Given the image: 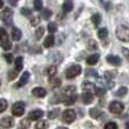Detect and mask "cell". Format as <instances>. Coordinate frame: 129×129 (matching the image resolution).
Returning <instances> with one entry per match:
<instances>
[{"label":"cell","mask_w":129,"mask_h":129,"mask_svg":"<svg viewBox=\"0 0 129 129\" xmlns=\"http://www.w3.org/2000/svg\"><path fill=\"white\" fill-rule=\"evenodd\" d=\"M14 123H15V121H14L13 117H5V118H2L1 120H0V126L6 129L11 128L14 126Z\"/></svg>","instance_id":"ba28073f"},{"label":"cell","mask_w":129,"mask_h":129,"mask_svg":"<svg viewBox=\"0 0 129 129\" xmlns=\"http://www.w3.org/2000/svg\"><path fill=\"white\" fill-rule=\"evenodd\" d=\"M15 69L18 73L23 69V58L22 57H17V58L15 59Z\"/></svg>","instance_id":"d6986e66"},{"label":"cell","mask_w":129,"mask_h":129,"mask_svg":"<svg viewBox=\"0 0 129 129\" xmlns=\"http://www.w3.org/2000/svg\"><path fill=\"white\" fill-rule=\"evenodd\" d=\"M89 116L93 119H99L103 116V112L101 111L100 109H96V108H93V109L89 110Z\"/></svg>","instance_id":"9a60e30c"},{"label":"cell","mask_w":129,"mask_h":129,"mask_svg":"<svg viewBox=\"0 0 129 129\" xmlns=\"http://www.w3.org/2000/svg\"><path fill=\"white\" fill-rule=\"evenodd\" d=\"M28 79H29V73H28V71H24V74L22 75L20 79L18 80V83H17V84H16L14 87H16V88H20V87H23L24 85L27 84Z\"/></svg>","instance_id":"9c48e42d"},{"label":"cell","mask_w":129,"mask_h":129,"mask_svg":"<svg viewBox=\"0 0 129 129\" xmlns=\"http://www.w3.org/2000/svg\"><path fill=\"white\" fill-rule=\"evenodd\" d=\"M121 51H122V53H123V56H125L126 60L129 62V49H127V48H122V49H121Z\"/></svg>","instance_id":"b9f144b4"},{"label":"cell","mask_w":129,"mask_h":129,"mask_svg":"<svg viewBox=\"0 0 129 129\" xmlns=\"http://www.w3.org/2000/svg\"><path fill=\"white\" fill-rule=\"evenodd\" d=\"M99 59H100V54H98V53L91 54L89 57H87V59H86V63H87V64H89V66H94V64L98 63Z\"/></svg>","instance_id":"5bb4252c"},{"label":"cell","mask_w":129,"mask_h":129,"mask_svg":"<svg viewBox=\"0 0 129 129\" xmlns=\"http://www.w3.org/2000/svg\"><path fill=\"white\" fill-rule=\"evenodd\" d=\"M116 34H117V38L119 39L120 41L122 42H129V28L125 25H120V26L117 27V31H116Z\"/></svg>","instance_id":"6da1fadb"},{"label":"cell","mask_w":129,"mask_h":129,"mask_svg":"<svg viewBox=\"0 0 129 129\" xmlns=\"http://www.w3.org/2000/svg\"><path fill=\"white\" fill-rule=\"evenodd\" d=\"M18 76V71L16 70V69H14V70H10L8 74V79L9 80H14L16 77Z\"/></svg>","instance_id":"d590c367"},{"label":"cell","mask_w":129,"mask_h":129,"mask_svg":"<svg viewBox=\"0 0 129 129\" xmlns=\"http://www.w3.org/2000/svg\"><path fill=\"white\" fill-rule=\"evenodd\" d=\"M94 100V95L91 92H84L82 94V101L84 104H91Z\"/></svg>","instance_id":"7c38bea8"},{"label":"cell","mask_w":129,"mask_h":129,"mask_svg":"<svg viewBox=\"0 0 129 129\" xmlns=\"http://www.w3.org/2000/svg\"><path fill=\"white\" fill-rule=\"evenodd\" d=\"M7 107H8V103H7L6 100H4V99H0V113L4 111H6Z\"/></svg>","instance_id":"836d02e7"},{"label":"cell","mask_w":129,"mask_h":129,"mask_svg":"<svg viewBox=\"0 0 129 129\" xmlns=\"http://www.w3.org/2000/svg\"><path fill=\"white\" fill-rule=\"evenodd\" d=\"M43 34H44V28H43L42 26H40L35 31V38H36V40H40V39L43 36Z\"/></svg>","instance_id":"1f68e13d"},{"label":"cell","mask_w":129,"mask_h":129,"mask_svg":"<svg viewBox=\"0 0 129 129\" xmlns=\"http://www.w3.org/2000/svg\"><path fill=\"white\" fill-rule=\"evenodd\" d=\"M43 114H44V112L42 111V110H33V111L29 112L28 114V119L29 120H39V119H41L43 117Z\"/></svg>","instance_id":"30bf717a"},{"label":"cell","mask_w":129,"mask_h":129,"mask_svg":"<svg viewBox=\"0 0 129 129\" xmlns=\"http://www.w3.org/2000/svg\"><path fill=\"white\" fill-rule=\"evenodd\" d=\"M2 6H4V1H2V0H0V8H1Z\"/></svg>","instance_id":"bcb514c9"},{"label":"cell","mask_w":129,"mask_h":129,"mask_svg":"<svg viewBox=\"0 0 129 129\" xmlns=\"http://www.w3.org/2000/svg\"><path fill=\"white\" fill-rule=\"evenodd\" d=\"M94 91H95L96 96H99V98L103 96L105 93H107V89H105V88H102V87H95V88H94Z\"/></svg>","instance_id":"f1b7e54d"},{"label":"cell","mask_w":129,"mask_h":129,"mask_svg":"<svg viewBox=\"0 0 129 129\" xmlns=\"http://www.w3.org/2000/svg\"><path fill=\"white\" fill-rule=\"evenodd\" d=\"M82 88L84 89V92H89V89L95 88V86H94V84L91 82H84L82 84Z\"/></svg>","instance_id":"603a6c76"},{"label":"cell","mask_w":129,"mask_h":129,"mask_svg":"<svg viewBox=\"0 0 129 129\" xmlns=\"http://www.w3.org/2000/svg\"><path fill=\"white\" fill-rule=\"evenodd\" d=\"M127 93H128V88H127V87H125V86H122V87H120V88L117 91L116 95L117 96H120V98H121V96H125Z\"/></svg>","instance_id":"83f0119b"},{"label":"cell","mask_w":129,"mask_h":129,"mask_svg":"<svg viewBox=\"0 0 129 129\" xmlns=\"http://www.w3.org/2000/svg\"><path fill=\"white\" fill-rule=\"evenodd\" d=\"M87 48H88L91 51H95V50L98 49V44H96V42L94 40H91L88 42V44H87Z\"/></svg>","instance_id":"e575fe53"},{"label":"cell","mask_w":129,"mask_h":129,"mask_svg":"<svg viewBox=\"0 0 129 129\" xmlns=\"http://www.w3.org/2000/svg\"><path fill=\"white\" fill-rule=\"evenodd\" d=\"M127 129H129V122L127 123Z\"/></svg>","instance_id":"c3c4849f"},{"label":"cell","mask_w":129,"mask_h":129,"mask_svg":"<svg viewBox=\"0 0 129 129\" xmlns=\"http://www.w3.org/2000/svg\"><path fill=\"white\" fill-rule=\"evenodd\" d=\"M11 112H13V114L15 117H22L25 112V103L22 102V101H18V102L14 103Z\"/></svg>","instance_id":"5b68a950"},{"label":"cell","mask_w":129,"mask_h":129,"mask_svg":"<svg viewBox=\"0 0 129 129\" xmlns=\"http://www.w3.org/2000/svg\"><path fill=\"white\" fill-rule=\"evenodd\" d=\"M74 8V5L71 1H66L64 4L62 5V10L64 13H69V11H71Z\"/></svg>","instance_id":"7402d4cb"},{"label":"cell","mask_w":129,"mask_h":129,"mask_svg":"<svg viewBox=\"0 0 129 129\" xmlns=\"http://www.w3.org/2000/svg\"><path fill=\"white\" fill-rule=\"evenodd\" d=\"M51 15H52V11L50 10V9H43L42 14H41V17H42L43 19L48 20L50 17H51Z\"/></svg>","instance_id":"d4e9b609"},{"label":"cell","mask_w":129,"mask_h":129,"mask_svg":"<svg viewBox=\"0 0 129 129\" xmlns=\"http://www.w3.org/2000/svg\"><path fill=\"white\" fill-rule=\"evenodd\" d=\"M11 38L15 41H19L20 38H22V32H20V29L17 28V27H14L13 31H11Z\"/></svg>","instance_id":"e0dca14e"},{"label":"cell","mask_w":129,"mask_h":129,"mask_svg":"<svg viewBox=\"0 0 129 129\" xmlns=\"http://www.w3.org/2000/svg\"><path fill=\"white\" fill-rule=\"evenodd\" d=\"M20 14H22L23 16L28 17V16L32 15V11H31V9H28V8H22V9H20Z\"/></svg>","instance_id":"f35d334b"},{"label":"cell","mask_w":129,"mask_h":129,"mask_svg":"<svg viewBox=\"0 0 129 129\" xmlns=\"http://www.w3.org/2000/svg\"><path fill=\"white\" fill-rule=\"evenodd\" d=\"M49 83L53 87H59L61 85V79L59 77H51L50 78V80H49Z\"/></svg>","instance_id":"44dd1931"},{"label":"cell","mask_w":129,"mask_h":129,"mask_svg":"<svg viewBox=\"0 0 129 129\" xmlns=\"http://www.w3.org/2000/svg\"><path fill=\"white\" fill-rule=\"evenodd\" d=\"M13 17H14V13L11 9L6 8L0 13V20L5 23L8 26H11L13 25Z\"/></svg>","instance_id":"7a4b0ae2"},{"label":"cell","mask_w":129,"mask_h":129,"mask_svg":"<svg viewBox=\"0 0 129 129\" xmlns=\"http://www.w3.org/2000/svg\"><path fill=\"white\" fill-rule=\"evenodd\" d=\"M57 29H58V26H57L56 23H49V24H48V31H49L50 34L56 33Z\"/></svg>","instance_id":"484cf974"},{"label":"cell","mask_w":129,"mask_h":129,"mask_svg":"<svg viewBox=\"0 0 129 129\" xmlns=\"http://www.w3.org/2000/svg\"><path fill=\"white\" fill-rule=\"evenodd\" d=\"M59 114H60V109H59V108H56V109L49 111L48 117H49V119H56L57 117H59Z\"/></svg>","instance_id":"ffe728a7"},{"label":"cell","mask_w":129,"mask_h":129,"mask_svg":"<svg viewBox=\"0 0 129 129\" xmlns=\"http://www.w3.org/2000/svg\"><path fill=\"white\" fill-rule=\"evenodd\" d=\"M56 73H57V68H56V66H49V67H48V69H47V74L50 76V77H53V76L56 75Z\"/></svg>","instance_id":"4dcf8cb0"},{"label":"cell","mask_w":129,"mask_h":129,"mask_svg":"<svg viewBox=\"0 0 129 129\" xmlns=\"http://www.w3.org/2000/svg\"><path fill=\"white\" fill-rule=\"evenodd\" d=\"M91 20H92V23L94 24V26H99L100 23H101V20H102V16H101L99 13H96V14H94V15L92 16Z\"/></svg>","instance_id":"ac0fdd59"},{"label":"cell","mask_w":129,"mask_h":129,"mask_svg":"<svg viewBox=\"0 0 129 129\" xmlns=\"http://www.w3.org/2000/svg\"><path fill=\"white\" fill-rule=\"evenodd\" d=\"M75 119H76V113H75V111H74V110L67 109V110H64V111L62 112V120H63V122L71 123V122H74V121H75Z\"/></svg>","instance_id":"52a82bcc"},{"label":"cell","mask_w":129,"mask_h":129,"mask_svg":"<svg viewBox=\"0 0 129 129\" xmlns=\"http://www.w3.org/2000/svg\"><path fill=\"white\" fill-rule=\"evenodd\" d=\"M68 1H69V0H68Z\"/></svg>","instance_id":"f907efd6"},{"label":"cell","mask_w":129,"mask_h":129,"mask_svg":"<svg viewBox=\"0 0 129 129\" xmlns=\"http://www.w3.org/2000/svg\"><path fill=\"white\" fill-rule=\"evenodd\" d=\"M76 100H77V95H76V94H74V95H71L70 98L67 99L66 102H64V104H66V105H71V104H74V103L76 102Z\"/></svg>","instance_id":"d6a6232c"},{"label":"cell","mask_w":129,"mask_h":129,"mask_svg":"<svg viewBox=\"0 0 129 129\" xmlns=\"http://www.w3.org/2000/svg\"><path fill=\"white\" fill-rule=\"evenodd\" d=\"M29 119H26V120H23L19 125V128L18 129H28V126H29Z\"/></svg>","instance_id":"74e56055"},{"label":"cell","mask_w":129,"mask_h":129,"mask_svg":"<svg viewBox=\"0 0 129 129\" xmlns=\"http://www.w3.org/2000/svg\"><path fill=\"white\" fill-rule=\"evenodd\" d=\"M4 58L6 59L8 63H11V62H13V60H14V56L11 53H5L4 54Z\"/></svg>","instance_id":"60d3db41"},{"label":"cell","mask_w":129,"mask_h":129,"mask_svg":"<svg viewBox=\"0 0 129 129\" xmlns=\"http://www.w3.org/2000/svg\"><path fill=\"white\" fill-rule=\"evenodd\" d=\"M32 94L36 98H44L47 95V91H45L43 87H34L32 89Z\"/></svg>","instance_id":"4fadbf2b"},{"label":"cell","mask_w":129,"mask_h":129,"mask_svg":"<svg viewBox=\"0 0 129 129\" xmlns=\"http://www.w3.org/2000/svg\"><path fill=\"white\" fill-rule=\"evenodd\" d=\"M104 129H118V126L116 122H108L104 126Z\"/></svg>","instance_id":"ab89813d"},{"label":"cell","mask_w":129,"mask_h":129,"mask_svg":"<svg viewBox=\"0 0 129 129\" xmlns=\"http://www.w3.org/2000/svg\"><path fill=\"white\" fill-rule=\"evenodd\" d=\"M42 8H43L42 0H34V9L36 11H40V10H42Z\"/></svg>","instance_id":"f546056e"},{"label":"cell","mask_w":129,"mask_h":129,"mask_svg":"<svg viewBox=\"0 0 129 129\" xmlns=\"http://www.w3.org/2000/svg\"><path fill=\"white\" fill-rule=\"evenodd\" d=\"M8 2H9V5H11V6H15V5L18 2V0H8Z\"/></svg>","instance_id":"f6af8a7d"},{"label":"cell","mask_w":129,"mask_h":129,"mask_svg":"<svg viewBox=\"0 0 129 129\" xmlns=\"http://www.w3.org/2000/svg\"><path fill=\"white\" fill-rule=\"evenodd\" d=\"M114 76H116V74L114 73H111V71H105L104 73V79L110 80V82H111V80L114 78Z\"/></svg>","instance_id":"8d00e7d4"},{"label":"cell","mask_w":129,"mask_h":129,"mask_svg":"<svg viewBox=\"0 0 129 129\" xmlns=\"http://www.w3.org/2000/svg\"><path fill=\"white\" fill-rule=\"evenodd\" d=\"M39 23H40V18L36 17V16H34V17L31 19V25L32 26H36Z\"/></svg>","instance_id":"7bdbcfd3"},{"label":"cell","mask_w":129,"mask_h":129,"mask_svg":"<svg viewBox=\"0 0 129 129\" xmlns=\"http://www.w3.org/2000/svg\"><path fill=\"white\" fill-rule=\"evenodd\" d=\"M0 85H1V82H0Z\"/></svg>","instance_id":"681fc988"},{"label":"cell","mask_w":129,"mask_h":129,"mask_svg":"<svg viewBox=\"0 0 129 129\" xmlns=\"http://www.w3.org/2000/svg\"><path fill=\"white\" fill-rule=\"evenodd\" d=\"M0 43H1V47L4 50H10L11 48V42L9 40V36L7 34L6 29L0 27Z\"/></svg>","instance_id":"3957f363"},{"label":"cell","mask_w":129,"mask_h":129,"mask_svg":"<svg viewBox=\"0 0 129 129\" xmlns=\"http://www.w3.org/2000/svg\"><path fill=\"white\" fill-rule=\"evenodd\" d=\"M98 36H99V39H105L108 36V29L105 28V27L100 28L98 32Z\"/></svg>","instance_id":"4316f807"},{"label":"cell","mask_w":129,"mask_h":129,"mask_svg":"<svg viewBox=\"0 0 129 129\" xmlns=\"http://www.w3.org/2000/svg\"><path fill=\"white\" fill-rule=\"evenodd\" d=\"M49 127V122L47 120H41L35 125V129H47Z\"/></svg>","instance_id":"cb8c5ba5"},{"label":"cell","mask_w":129,"mask_h":129,"mask_svg":"<svg viewBox=\"0 0 129 129\" xmlns=\"http://www.w3.org/2000/svg\"><path fill=\"white\" fill-rule=\"evenodd\" d=\"M80 73H82V67H80L79 64H74V66L69 67V68L67 69L64 75H66V77L68 78V79H70V78L77 77Z\"/></svg>","instance_id":"277c9868"},{"label":"cell","mask_w":129,"mask_h":129,"mask_svg":"<svg viewBox=\"0 0 129 129\" xmlns=\"http://www.w3.org/2000/svg\"><path fill=\"white\" fill-rule=\"evenodd\" d=\"M53 44H54V36L52 35V34H50V35H48L47 38H45L44 42H43V45H44L45 48H51Z\"/></svg>","instance_id":"2e32d148"},{"label":"cell","mask_w":129,"mask_h":129,"mask_svg":"<svg viewBox=\"0 0 129 129\" xmlns=\"http://www.w3.org/2000/svg\"><path fill=\"white\" fill-rule=\"evenodd\" d=\"M107 61L112 66H120L121 64V59L118 56H114V54H109L107 57Z\"/></svg>","instance_id":"8fae6325"},{"label":"cell","mask_w":129,"mask_h":129,"mask_svg":"<svg viewBox=\"0 0 129 129\" xmlns=\"http://www.w3.org/2000/svg\"><path fill=\"white\" fill-rule=\"evenodd\" d=\"M91 75L95 76V77H99V76H98V73H96L94 69H88V70H86V76H91Z\"/></svg>","instance_id":"ee69618b"},{"label":"cell","mask_w":129,"mask_h":129,"mask_svg":"<svg viewBox=\"0 0 129 129\" xmlns=\"http://www.w3.org/2000/svg\"><path fill=\"white\" fill-rule=\"evenodd\" d=\"M123 109H125L123 104L121 102H119V101H112V102L109 104V110L111 113L119 114L123 111Z\"/></svg>","instance_id":"8992f818"},{"label":"cell","mask_w":129,"mask_h":129,"mask_svg":"<svg viewBox=\"0 0 129 129\" xmlns=\"http://www.w3.org/2000/svg\"><path fill=\"white\" fill-rule=\"evenodd\" d=\"M57 129H68V128H66V127H59V128H57Z\"/></svg>","instance_id":"7dc6e473"}]
</instances>
